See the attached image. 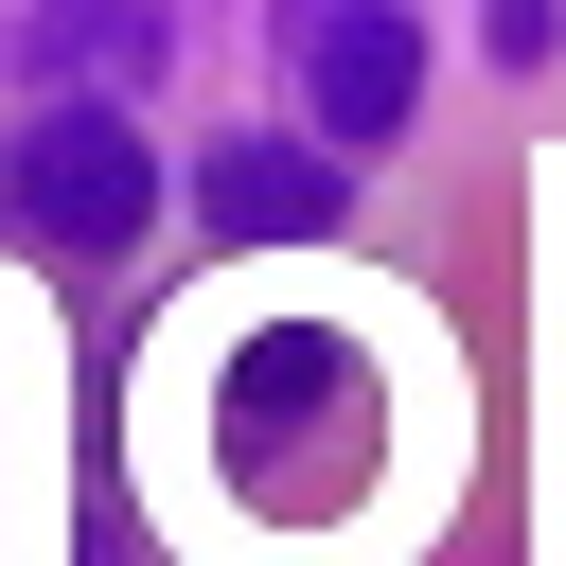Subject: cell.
Listing matches in <instances>:
<instances>
[{
    "label": "cell",
    "mask_w": 566,
    "mask_h": 566,
    "mask_svg": "<svg viewBox=\"0 0 566 566\" xmlns=\"http://www.w3.org/2000/svg\"><path fill=\"white\" fill-rule=\"evenodd\" d=\"M301 88H318V159H354V142H389V124H407V88H424V35H407L389 0H354V18H301Z\"/></svg>",
    "instance_id": "3"
},
{
    "label": "cell",
    "mask_w": 566,
    "mask_h": 566,
    "mask_svg": "<svg viewBox=\"0 0 566 566\" xmlns=\"http://www.w3.org/2000/svg\"><path fill=\"white\" fill-rule=\"evenodd\" d=\"M371 354L336 336V318H265V336H230V371H212V460L248 478V513H283V531H318V513H354L371 495Z\"/></svg>",
    "instance_id": "1"
},
{
    "label": "cell",
    "mask_w": 566,
    "mask_h": 566,
    "mask_svg": "<svg viewBox=\"0 0 566 566\" xmlns=\"http://www.w3.org/2000/svg\"><path fill=\"white\" fill-rule=\"evenodd\" d=\"M195 212H212L230 248H318V230H336V159H318V142H212V159H195Z\"/></svg>",
    "instance_id": "4"
},
{
    "label": "cell",
    "mask_w": 566,
    "mask_h": 566,
    "mask_svg": "<svg viewBox=\"0 0 566 566\" xmlns=\"http://www.w3.org/2000/svg\"><path fill=\"white\" fill-rule=\"evenodd\" d=\"M0 212H18V248L106 265V248H142V212H159V142H142L124 106H35V124L0 142Z\"/></svg>",
    "instance_id": "2"
}]
</instances>
